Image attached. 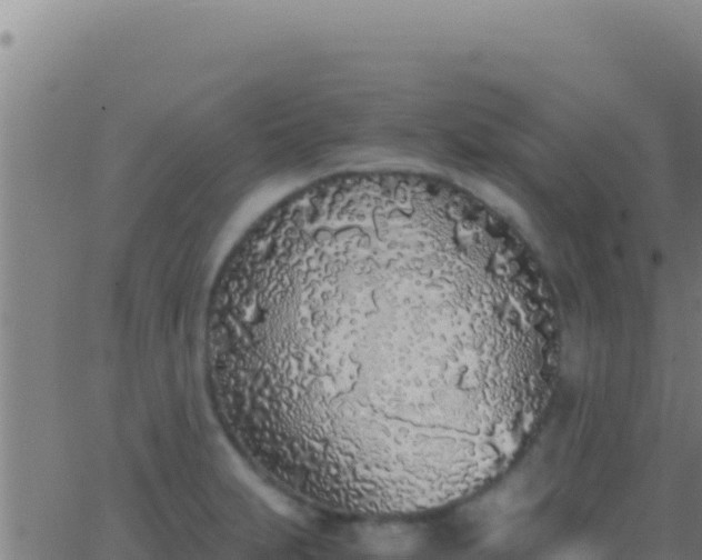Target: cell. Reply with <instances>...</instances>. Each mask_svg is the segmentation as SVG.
<instances>
[{
    "instance_id": "cell-1",
    "label": "cell",
    "mask_w": 702,
    "mask_h": 560,
    "mask_svg": "<svg viewBox=\"0 0 702 560\" xmlns=\"http://www.w3.org/2000/svg\"><path fill=\"white\" fill-rule=\"evenodd\" d=\"M428 221L354 217L290 238L260 289L252 367L270 433L308 486L430 499L469 457L501 351L488 273Z\"/></svg>"
}]
</instances>
